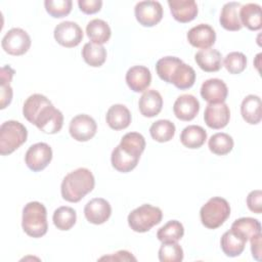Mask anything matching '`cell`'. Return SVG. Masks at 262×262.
I'll list each match as a JSON object with an SVG mask.
<instances>
[{
    "label": "cell",
    "instance_id": "6da1fadb",
    "mask_svg": "<svg viewBox=\"0 0 262 262\" xmlns=\"http://www.w3.org/2000/svg\"><path fill=\"white\" fill-rule=\"evenodd\" d=\"M23 115L27 121L47 134L59 132L63 125L62 113L55 108L45 95L40 93L32 94L26 99Z\"/></svg>",
    "mask_w": 262,
    "mask_h": 262
},
{
    "label": "cell",
    "instance_id": "7a4b0ae2",
    "mask_svg": "<svg viewBox=\"0 0 262 262\" xmlns=\"http://www.w3.org/2000/svg\"><path fill=\"white\" fill-rule=\"evenodd\" d=\"M95 185L92 172L87 168H78L64 176L60 185L63 200L70 203L80 202L87 193L91 192Z\"/></svg>",
    "mask_w": 262,
    "mask_h": 262
},
{
    "label": "cell",
    "instance_id": "3957f363",
    "mask_svg": "<svg viewBox=\"0 0 262 262\" xmlns=\"http://www.w3.org/2000/svg\"><path fill=\"white\" fill-rule=\"evenodd\" d=\"M21 226L29 236L38 238L45 235L48 229L45 206L39 202H30L25 205L23 209Z\"/></svg>",
    "mask_w": 262,
    "mask_h": 262
},
{
    "label": "cell",
    "instance_id": "277c9868",
    "mask_svg": "<svg viewBox=\"0 0 262 262\" xmlns=\"http://www.w3.org/2000/svg\"><path fill=\"white\" fill-rule=\"evenodd\" d=\"M28 137L27 128L18 121L9 120L0 127V154L7 156L16 150Z\"/></svg>",
    "mask_w": 262,
    "mask_h": 262
},
{
    "label": "cell",
    "instance_id": "5b68a950",
    "mask_svg": "<svg viewBox=\"0 0 262 262\" xmlns=\"http://www.w3.org/2000/svg\"><path fill=\"white\" fill-rule=\"evenodd\" d=\"M230 215L228 202L220 196L211 198L200 211L202 224L209 229L220 227Z\"/></svg>",
    "mask_w": 262,
    "mask_h": 262
},
{
    "label": "cell",
    "instance_id": "8992f818",
    "mask_svg": "<svg viewBox=\"0 0 262 262\" xmlns=\"http://www.w3.org/2000/svg\"><path fill=\"white\" fill-rule=\"evenodd\" d=\"M163 213L159 207L144 204L131 211L128 215V224L135 232H146L162 220Z\"/></svg>",
    "mask_w": 262,
    "mask_h": 262
},
{
    "label": "cell",
    "instance_id": "52a82bcc",
    "mask_svg": "<svg viewBox=\"0 0 262 262\" xmlns=\"http://www.w3.org/2000/svg\"><path fill=\"white\" fill-rule=\"evenodd\" d=\"M1 46L3 50L10 55H23L31 47V38L25 30L13 28L4 35L1 41Z\"/></svg>",
    "mask_w": 262,
    "mask_h": 262
},
{
    "label": "cell",
    "instance_id": "ba28073f",
    "mask_svg": "<svg viewBox=\"0 0 262 262\" xmlns=\"http://www.w3.org/2000/svg\"><path fill=\"white\" fill-rule=\"evenodd\" d=\"M52 160V149L45 142H38L29 147L25 156V162L29 169L39 172L45 169Z\"/></svg>",
    "mask_w": 262,
    "mask_h": 262
},
{
    "label": "cell",
    "instance_id": "9c48e42d",
    "mask_svg": "<svg viewBox=\"0 0 262 262\" xmlns=\"http://www.w3.org/2000/svg\"><path fill=\"white\" fill-rule=\"evenodd\" d=\"M134 13L137 21L143 27H154L163 17V7L159 1H140L135 5Z\"/></svg>",
    "mask_w": 262,
    "mask_h": 262
},
{
    "label": "cell",
    "instance_id": "30bf717a",
    "mask_svg": "<svg viewBox=\"0 0 262 262\" xmlns=\"http://www.w3.org/2000/svg\"><path fill=\"white\" fill-rule=\"evenodd\" d=\"M56 42L67 48L76 47L83 39V31L77 23L66 20L58 24L53 32Z\"/></svg>",
    "mask_w": 262,
    "mask_h": 262
},
{
    "label": "cell",
    "instance_id": "8fae6325",
    "mask_svg": "<svg viewBox=\"0 0 262 262\" xmlns=\"http://www.w3.org/2000/svg\"><path fill=\"white\" fill-rule=\"evenodd\" d=\"M97 125L94 119L86 114L77 115L74 117L69 126L71 136L77 141H88L96 133Z\"/></svg>",
    "mask_w": 262,
    "mask_h": 262
},
{
    "label": "cell",
    "instance_id": "7c38bea8",
    "mask_svg": "<svg viewBox=\"0 0 262 262\" xmlns=\"http://www.w3.org/2000/svg\"><path fill=\"white\" fill-rule=\"evenodd\" d=\"M112 214L110 203L102 198H94L90 200L84 208V215L88 222L92 224L104 223Z\"/></svg>",
    "mask_w": 262,
    "mask_h": 262
},
{
    "label": "cell",
    "instance_id": "4fadbf2b",
    "mask_svg": "<svg viewBox=\"0 0 262 262\" xmlns=\"http://www.w3.org/2000/svg\"><path fill=\"white\" fill-rule=\"evenodd\" d=\"M230 119V111L225 102L209 103L204 113V120L208 127L212 129L224 128Z\"/></svg>",
    "mask_w": 262,
    "mask_h": 262
},
{
    "label": "cell",
    "instance_id": "5bb4252c",
    "mask_svg": "<svg viewBox=\"0 0 262 262\" xmlns=\"http://www.w3.org/2000/svg\"><path fill=\"white\" fill-rule=\"evenodd\" d=\"M189 44L196 48H210L216 41L214 29L207 24H200L192 27L187 33Z\"/></svg>",
    "mask_w": 262,
    "mask_h": 262
},
{
    "label": "cell",
    "instance_id": "9a60e30c",
    "mask_svg": "<svg viewBox=\"0 0 262 262\" xmlns=\"http://www.w3.org/2000/svg\"><path fill=\"white\" fill-rule=\"evenodd\" d=\"M228 94L226 84L217 78L206 80L201 86V96L209 103H222Z\"/></svg>",
    "mask_w": 262,
    "mask_h": 262
},
{
    "label": "cell",
    "instance_id": "2e32d148",
    "mask_svg": "<svg viewBox=\"0 0 262 262\" xmlns=\"http://www.w3.org/2000/svg\"><path fill=\"white\" fill-rule=\"evenodd\" d=\"M200 111L199 100L191 94H182L177 97L173 105V112L181 121H191Z\"/></svg>",
    "mask_w": 262,
    "mask_h": 262
},
{
    "label": "cell",
    "instance_id": "e0dca14e",
    "mask_svg": "<svg viewBox=\"0 0 262 262\" xmlns=\"http://www.w3.org/2000/svg\"><path fill=\"white\" fill-rule=\"evenodd\" d=\"M151 82L150 71L144 66H134L126 73V83L134 92H143Z\"/></svg>",
    "mask_w": 262,
    "mask_h": 262
},
{
    "label": "cell",
    "instance_id": "ac0fdd59",
    "mask_svg": "<svg viewBox=\"0 0 262 262\" xmlns=\"http://www.w3.org/2000/svg\"><path fill=\"white\" fill-rule=\"evenodd\" d=\"M168 5L172 16L179 23L191 21L198 14V5L193 0H169Z\"/></svg>",
    "mask_w": 262,
    "mask_h": 262
},
{
    "label": "cell",
    "instance_id": "d6986e66",
    "mask_svg": "<svg viewBox=\"0 0 262 262\" xmlns=\"http://www.w3.org/2000/svg\"><path fill=\"white\" fill-rule=\"evenodd\" d=\"M139 111L142 116L152 118L160 114L163 107V98L159 91L155 89H148L139 98L138 101Z\"/></svg>",
    "mask_w": 262,
    "mask_h": 262
},
{
    "label": "cell",
    "instance_id": "ffe728a7",
    "mask_svg": "<svg viewBox=\"0 0 262 262\" xmlns=\"http://www.w3.org/2000/svg\"><path fill=\"white\" fill-rule=\"evenodd\" d=\"M195 62L205 72H218L222 67L221 53L213 48L201 49L194 55Z\"/></svg>",
    "mask_w": 262,
    "mask_h": 262
},
{
    "label": "cell",
    "instance_id": "44dd1931",
    "mask_svg": "<svg viewBox=\"0 0 262 262\" xmlns=\"http://www.w3.org/2000/svg\"><path fill=\"white\" fill-rule=\"evenodd\" d=\"M242 7L238 2H227L223 5L219 17L220 25L227 31H238L243 28L239 19L238 10Z\"/></svg>",
    "mask_w": 262,
    "mask_h": 262
},
{
    "label": "cell",
    "instance_id": "7402d4cb",
    "mask_svg": "<svg viewBox=\"0 0 262 262\" xmlns=\"http://www.w3.org/2000/svg\"><path fill=\"white\" fill-rule=\"evenodd\" d=\"M107 125L114 130H123L127 128L131 123L130 111L124 104L112 105L105 116Z\"/></svg>",
    "mask_w": 262,
    "mask_h": 262
},
{
    "label": "cell",
    "instance_id": "603a6c76",
    "mask_svg": "<svg viewBox=\"0 0 262 262\" xmlns=\"http://www.w3.org/2000/svg\"><path fill=\"white\" fill-rule=\"evenodd\" d=\"M241 114L243 119L251 125H256L260 123L262 118L261 98L258 95L254 94L247 95L242 101Z\"/></svg>",
    "mask_w": 262,
    "mask_h": 262
},
{
    "label": "cell",
    "instance_id": "cb8c5ba5",
    "mask_svg": "<svg viewBox=\"0 0 262 262\" xmlns=\"http://www.w3.org/2000/svg\"><path fill=\"white\" fill-rule=\"evenodd\" d=\"M194 81H195L194 70L190 66L184 62H181L173 70L169 83L173 84L176 88L180 90H184V89L190 88L194 84Z\"/></svg>",
    "mask_w": 262,
    "mask_h": 262
},
{
    "label": "cell",
    "instance_id": "d4e9b609",
    "mask_svg": "<svg viewBox=\"0 0 262 262\" xmlns=\"http://www.w3.org/2000/svg\"><path fill=\"white\" fill-rule=\"evenodd\" d=\"M239 19L243 26L251 31H258L262 27L261 6L256 3H247L239 8Z\"/></svg>",
    "mask_w": 262,
    "mask_h": 262
},
{
    "label": "cell",
    "instance_id": "484cf974",
    "mask_svg": "<svg viewBox=\"0 0 262 262\" xmlns=\"http://www.w3.org/2000/svg\"><path fill=\"white\" fill-rule=\"evenodd\" d=\"M246 243L247 241L244 237L235 233L233 230L229 229L221 236L220 246L226 256L236 257L244 252Z\"/></svg>",
    "mask_w": 262,
    "mask_h": 262
},
{
    "label": "cell",
    "instance_id": "4316f807",
    "mask_svg": "<svg viewBox=\"0 0 262 262\" xmlns=\"http://www.w3.org/2000/svg\"><path fill=\"white\" fill-rule=\"evenodd\" d=\"M86 33L91 42L100 45L106 43L112 35L108 24L99 18H94L88 23L86 27Z\"/></svg>",
    "mask_w": 262,
    "mask_h": 262
},
{
    "label": "cell",
    "instance_id": "83f0119b",
    "mask_svg": "<svg viewBox=\"0 0 262 262\" xmlns=\"http://www.w3.org/2000/svg\"><path fill=\"white\" fill-rule=\"evenodd\" d=\"M207 139V132L198 125H189L185 127L180 134L181 143L188 148L201 147Z\"/></svg>",
    "mask_w": 262,
    "mask_h": 262
},
{
    "label": "cell",
    "instance_id": "f1b7e54d",
    "mask_svg": "<svg viewBox=\"0 0 262 262\" xmlns=\"http://www.w3.org/2000/svg\"><path fill=\"white\" fill-rule=\"evenodd\" d=\"M230 229L248 242L252 237L261 233V224L257 219L251 217H243L236 219L232 223Z\"/></svg>",
    "mask_w": 262,
    "mask_h": 262
},
{
    "label": "cell",
    "instance_id": "f546056e",
    "mask_svg": "<svg viewBox=\"0 0 262 262\" xmlns=\"http://www.w3.org/2000/svg\"><path fill=\"white\" fill-rule=\"evenodd\" d=\"M139 158L133 157L127 152H125L120 145H117L111 155V162L113 167L122 173H127L133 170L138 164Z\"/></svg>",
    "mask_w": 262,
    "mask_h": 262
},
{
    "label": "cell",
    "instance_id": "4dcf8cb0",
    "mask_svg": "<svg viewBox=\"0 0 262 262\" xmlns=\"http://www.w3.org/2000/svg\"><path fill=\"white\" fill-rule=\"evenodd\" d=\"M119 145L125 152L140 159L145 148V139L138 132H129L123 136Z\"/></svg>",
    "mask_w": 262,
    "mask_h": 262
},
{
    "label": "cell",
    "instance_id": "1f68e13d",
    "mask_svg": "<svg viewBox=\"0 0 262 262\" xmlns=\"http://www.w3.org/2000/svg\"><path fill=\"white\" fill-rule=\"evenodd\" d=\"M82 57L87 64L97 68L104 63L106 59V50L100 44L88 42L83 46Z\"/></svg>",
    "mask_w": 262,
    "mask_h": 262
},
{
    "label": "cell",
    "instance_id": "d6a6232c",
    "mask_svg": "<svg viewBox=\"0 0 262 262\" xmlns=\"http://www.w3.org/2000/svg\"><path fill=\"white\" fill-rule=\"evenodd\" d=\"M183 234V225L177 220H170L158 230L157 237L162 243H177L182 238Z\"/></svg>",
    "mask_w": 262,
    "mask_h": 262
},
{
    "label": "cell",
    "instance_id": "836d02e7",
    "mask_svg": "<svg viewBox=\"0 0 262 262\" xmlns=\"http://www.w3.org/2000/svg\"><path fill=\"white\" fill-rule=\"evenodd\" d=\"M150 136L158 142L170 141L175 134V125L169 120H158L149 128Z\"/></svg>",
    "mask_w": 262,
    "mask_h": 262
},
{
    "label": "cell",
    "instance_id": "e575fe53",
    "mask_svg": "<svg viewBox=\"0 0 262 262\" xmlns=\"http://www.w3.org/2000/svg\"><path fill=\"white\" fill-rule=\"evenodd\" d=\"M53 224L59 230H70L76 223L77 214L76 211L67 206L57 208L52 216Z\"/></svg>",
    "mask_w": 262,
    "mask_h": 262
},
{
    "label": "cell",
    "instance_id": "d590c367",
    "mask_svg": "<svg viewBox=\"0 0 262 262\" xmlns=\"http://www.w3.org/2000/svg\"><path fill=\"white\" fill-rule=\"evenodd\" d=\"M208 146L213 154L218 156H224L229 154V151H231V149L233 148V139L227 133H215L210 137L208 141Z\"/></svg>",
    "mask_w": 262,
    "mask_h": 262
},
{
    "label": "cell",
    "instance_id": "8d00e7d4",
    "mask_svg": "<svg viewBox=\"0 0 262 262\" xmlns=\"http://www.w3.org/2000/svg\"><path fill=\"white\" fill-rule=\"evenodd\" d=\"M161 262H180L183 260V250L177 243H163L159 249Z\"/></svg>",
    "mask_w": 262,
    "mask_h": 262
},
{
    "label": "cell",
    "instance_id": "74e56055",
    "mask_svg": "<svg viewBox=\"0 0 262 262\" xmlns=\"http://www.w3.org/2000/svg\"><path fill=\"white\" fill-rule=\"evenodd\" d=\"M181 62L183 61L175 56H165L160 58L156 63V71L158 76L163 81L169 83L173 70Z\"/></svg>",
    "mask_w": 262,
    "mask_h": 262
},
{
    "label": "cell",
    "instance_id": "f35d334b",
    "mask_svg": "<svg viewBox=\"0 0 262 262\" xmlns=\"http://www.w3.org/2000/svg\"><path fill=\"white\" fill-rule=\"evenodd\" d=\"M224 67L230 74H241L247 67V57L238 51L230 52L224 58Z\"/></svg>",
    "mask_w": 262,
    "mask_h": 262
},
{
    "label": "cell",
    "instance_id": "ab89813d",
    "mask_svg": "<svg viewBox=\"0 0 262 262\" xmlns=\"http://www.w3.org/2000/svg\"><path fill=\"white\" fill-rule=\"evenodd\" d=\"M71 0H45L44 6L46 11L52 17H63L67 16L72 10Z\"/></svg>",
    "mask_w": 262,
    "mask_h": 262
},
{
    "label": "cell",
    "instance_id": "60d3db41",
    "mask_svg": "<svg viewBox=\"0 0 262 262\" xmlns=\"http://www.w3.org/2000/svg\"><path fill=\"white\" fill-rule=\"evenodd\" d=\"M247 206L250 211L260 214L262 212V191L260 189L252 190L247 196Z\"/></svg>",
    "mask_w": 262,
    "mask_h": 262
},
{
    "label": "cell",
    "instance_id": "b9f144b4",
    "mask_svg": "<svg viewBox=\"0 0 262 262\" xmlns=\"http://www.w3.org/2000/svg\"><path fill=\"white\" fill-rule=\"evenodd\" d=\"M79 8L82 12L86 14H93L100 10L102 6L101 0H79Z\"/></svg>",
    "mask_w": 262,
    "mask_h": 262
},
{
    "label": "cell",
    "instance_id": "7bdbcfd3",
    "mask_svg": "<svg viewBox=\"0 0 262 262\" xmlns=\"http://www.w3.org/2000/svg\"><path fill=\"white\" fill-rule=\"evenodd\" d=\"M0 100H1V103H0V108L3 110L5 108L10 102H11V99H12V94H13V91H12V88L10 86V83H5V82H1V90H0Z\"/></svg>",
    "mask_w": 262,
    "mask_h": 262
},
{
    "label": "cell",
    "instance_id": "ee69618b",
    "mask_svg": "<svg viewBox=\"0 0 262 262\" xmlns=\"http://www.w3.org/2000/svg\"><path fill=\"white\" fill-rule=\"evenodd\" d=\"M99 260H115V261H128V260H136L129 252L127 251H119L111 256H103L99 258Z\"/></svg>",
    "mask_w": 262,
    "mask_h": 262
},
{
    "label": "cell",
    "instance_id": "f6af8a7d",
    "mask_svg": "<svg viewBox=\"0 0 262 262\" xmlns=\"http://www.w3.org/2000/svg\"><path fill=\"white\" fill-rule=\"evenodd\" d=\"M250 241H251V252L253 257L256 260L261 261V233L252 237Z\"/></svg>",
    "mask_w": 262,
    "mask_h": 262
}]
</instances>
